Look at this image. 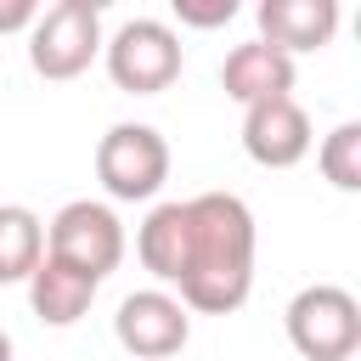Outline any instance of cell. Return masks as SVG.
<instances>
[{"label": "cell", "instance_id": "13", "mask_svg": "<svg viewBox=\"0 0 361 361\" xmlns=\"http://www.w3.org/2000/svg\"><path fill=\"white\" fill-rule=\"evenodd\" d=\"M316 164H322V175H327L338 192H361V124L344 118V124L322 141Z\"/></svg>", "mask_w": 361, "mask_h": 361}, {"label": "cell", "instance_id": "14", "mask_svg": "<svg viewBox=\"0 0 361 361\" xmlns=\"http://www.w3.org/2000/svg\"><path fill=\"white\" fill-rule=\"evenodd\" d=\"M175 17L186 28H226L237 17V0H175Z\"/></svg>", "mask_w": 361, "mask_h": 361}, {"label": "cell", "instance_id": "9", "mask_svg": "<svg viewBox=\"0 0 361 361\" xmlns=\"http://www.w3.org/2000/svg\"><path fill=\"white\" fill-rule=\"evenodd\" d=\"M254 17H259V39L276 45L282 56L322 51L338 34V0H259Z\"/></svg>", "mask_w": 361, "mask_h": 361}, {"label": "cell", "instance_id": "16", "mask_svg": "<svg viewBox=\"0 0 361 361\" xmlns=\"http://www.w3.org/2000/svg\"><path fill=\"white\" fill-rule=\"evenodd\" d=\"M0 361H11V338L6 333H0Z\"/></svg>", "mask_w": 361, "mask_h": 361}, {"label": "cell", "instance_id": "4", "mask_svg": "<svg viewBox=\"0 0 361 361\" xmlns=\"http://www.w3.org/2000/svg\"><path fill=\"white\" fill-rule=\"evenodd\" d=\"M102 56V6L96 0H56L28 28V68L39 79H79Z\"/></svg>", "mask_w": 361, "mask_h": 361}, {"label": "cell", "instance_id": "8", "mask_svg": "<svg viewBox=\"0 0 361 361\" xmlns=\"http://www.w3.org/2000/svg\"><path fill=\"white\" fill-rule=\"evenodd\" d=\"M243 152L259 169H293L310 152V113L293 96H271L243 107Z\"/></svg>", "mask_w": 361, "mask_h": 361}, {"label": "cell", "instance_id": "1", "mask_svg": "<svg viewBox=\"0 0 361 361\" xmlns=\"http://www.w3.org/2000/svg\"><path fill=\"white\" fill-rule=\"evenodd\" d=\"M254 209L237 192H197L186 197L180 265L175 282L180 305L197 316H231L254 288Z\"/></svg>", "mask_w": 361, "mask_h": 361}, {"label": "cell", "instance_id": "12", "mask_svg": "<svg viewBox=\"0 0 361 361\" xmlns=\"http://www.w3.org/2000/svg\"><path fill=\"white\" fill-rule=\"evenodd\" d=\"M45 259V226L23 203H0V282H28Z\"/></svg>", "mask_w": 361, "mask_h": 361}, {"label": "cell", "instance_id": "11", "mask_svg": "<svg viewBox=\"0 0 361 361\" xmlns=\"http://www.w3.org/2000/svg\"><path fill=\"white\" fill-rule=\"evenodd\" d=\"M96 288H102V282H90L85 271H73V265H62V259L45 254V259L34 265V276H28V305H34V316H39L45 327H73V322L90 310Z\"/></svg>", "mask_w": 361, "mask_h": 361}, {"label": "cell", "instance_id": "10", "mask_svg": "<svg viewBox=\"0 0 361 361\" xmlns=\"http://www.w3.org/2000/svg\"><path fill=\"white\" fill-rule=\"evenodd\" d=\"M220 90L237 107H254V102H271V96H293V56H282L265 39L231 45L226 62H220Z\"/></svg>", "mask_w": 361, "mask_h": 361}, {"label": "cell", "instance_id": "2", "mask_svg": "<svg viewBox=\"0 0 361 361\" xmlns=\"http://www.w3.org/2000/svg\"><path fill=\"white\" fill-rule=\"evenodd\" d=\"M102 62H107V79L130 96H158L180 79V34L158 17H130L118 23L107 39H102Z\"/></svg>", "mask_w": 361, "mask_h": 361}, {"label": "cell", "instance_id": "15", "mask_svg": "<svg viewBox=\"0 0 361 361\" xmlns=\"http://www.w3.org/2000/svg\"><path fill=\"white\" fill-rule=\"evenodd\" d=\"M34 17H39V6H34V0H6V6H0V34L34 28Z\"/></svg>", "mask_w": 361, "mask_h": 361}, {"label": "cell", "instance_id": "3", "mask_svg": "<svg viewBox=\"0 0 361 361\" xmlns=\"http://www.w3.org/2000/svg\"><path fill=\"white\" fill-rule=\"evenodd\" d=\"M288 344L305 361H350L361 350V305L338 282H310L288 299Z\"/></svg>", "mask_w": 361, "mask_h": 361}, {"label": "cell", "instance_id": "7", "mask_svg": "<svg viewBox=\"0 0 361 361\" xmlns=\"http://www.w3.org/2000/svg\"><path fill=\"white\" fill-rule=\"evenodd\" d=\"M113 338L141 355V361H169L186 350L192 338V310L169 293V288H141V293H124L118 299V316H113Z\"/></svg>", "mask_w": 361, "mask_h": 361}, {"label": "cell", "instance_id": "5", "mask_svg": "<svg viewBox=\"0 0 361 361\" xmlns=\"http://www.w3.org/2000/svg\"><path fill=\"white\" fill-rule=\"evenodd\" d=\"M96 180L113 203H147L169 180V141L152 124H113L96 141Z\"/></svg>", "mask_w": 361, "mask_h": 361}, {"label": "cell", "instance_id": "6", "mask_svg": "<svg viewBox=\"0 0 361 361\" xmlns=\"http://www.w3.org/2000/svg\"><path fill=\"white\" fill-rule=\"evenodd\" d=\"M45 254L62 259V265H73V271H85L90 282H102V276L118 271V259H124V226H118V214H113L107 203L73 197V203H62V209L51 214V226H45Z\"/></svg>", "mask_w": 361, "mask_h": 361}]
</instances>
